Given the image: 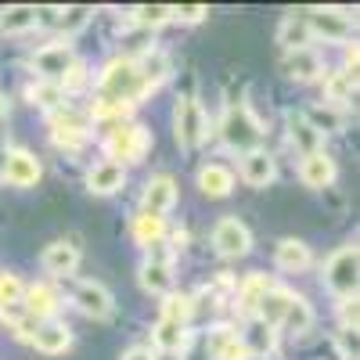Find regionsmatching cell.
Returning a JSON list of instances; mask_svg holds the SVG:
<instances>
[{
    "instance_id": "8992f818",
    "label": "cell",
    "mask_w": 360,
    "mask_h": 360,
    "mask_svg": "<svg viewBox=\"0 0 360 360\" xmlns=\"http://www.w3.org/2000/svg\"><path fill=\"white\" fill-rule=\"evenodd\" d=\"M76 62H79V58L72 54L69 44H47V47H40V51L33 54V72H37L40 79H47V83H62V76H65Z\"/></svg>"
},
{
    "instance_id": "2e32d148",
    "label": "cell",
    "mask_w": 360,
    "mask_h": 360,
    "mask_svg": "<svg viewBox=\"0 0 360 360\" xmlns=\"http://www.w3.org/2000/svg\"><path fill=\"white\" fill-rule=\"evenodd\" d=\"M123 180H127L123 162L105 159V162H98L94 169L86 173V191H90V195H115L119 188H123Z\"/></svg>"
},
{
    "instance_id": "ac0fdd59",
    "label": "cell",
    "mask_w": 360,
    "mask_h": 360,
    "mask_svg": "<svg viewBox=\"0 0 360 360\" xmlns=\"http://www.w3.org/2000/svg\"><path fill=\"white\" fill-rule=\"evenodd\" d=\"M40 263H44L47 274H54V278H69L72 270L79 266V249H76L72 242H51V245L44 249Z\"/></svg>"
},
{
    "instance_id": "60d3db41",
    "label": "cell",
    "mask_w": 360,
    "mask_h": 360,
    "mask_svg": "<svg viewBox=\"0 0 360 360\" xmlns=\"http://www.w3.org/2000/svg\"><path fill=\"white\" fill-rule=\"evenodd\" d=\"M252 332H256V335H249V339H245V346H249V353H256V349L263 353V349H270V346H274V332H270V328H266V324H256V328H252Z\"/></svg>"
},
{
    "instance_id": "30bf717a",
    "label": "cell",
    "mask_w": 360,
    "mask_h": 360,
    "mask_svg": "<svg viewBox=\"0 0 360 360\" xmlns=\"http://www.w3.org/2000/svg\"><path fill=\"white\" fill-rule=\"evenodd\" d=\"M0 176H4V184H11V188H33L40 180V162H37V155H29L25 148H11L4 155Z\"/></svg>"
},
{
    "instance_id": "9a60e30c",
    "label": "cell",
    "mask_w": 360,
    "mask_h": 360,
    "mask_svg": "<svg viewBox=\"0 0 360 360\" xmlns=\"http://www.w3.org/2000/svg\"><path fill=\"white\" fill-rule=\"evenodd\" d=\"M285 72L299 83H310V79H321L324 76V58L314 51V47H303V51H288L285 54Z\"/></svg>"
},
{
    "instance_id": "52a82bcc",
    "label": "cell",
    "mask_w": 360,
    "mask_h": 360,
    "mask_svg": "<svg viewBox=\"0 0 360 360\" xmlns=\"http://www.w3.org/2000/svg\"><path fill=\"white\" fill-rule=\"evenodd\" d=\"M213 245H217L220 256L238 259V256H245V252L252 249V234H249V227H245L242 220L227 217V220H220L217 231H213Z\"/></svg>"
},
{
    "instance_id": "7c38bea8",
    "label": "cell",
    "mask_w": 360,
    "mask_h": 360,
    "mask_svg": "<svg viewBox=\"0 0 360 360\" xmlns=\"http://www.w3.org/2000/svg\"><path fill=\"white\" fill-rule=\"evenodd\" d=\"M307 25H310V33H314V37L335 40V44L349 40V33H353V22H349V15H339V11H324V8H317V11L307 18Z\"/></svg>"
},
{
    "instance_id": "4fadbf2b",
    "label": "cell",
    "mask_w": 360,
    "mask_h": 360,
    "mask_svg": "<svg viewBox=\"0 0 360 360\" xmlns=\"http://www.w3.org/2000/svg\"><path fill=\"white\" fill-rule=\"evenodd\" d=\"M335 159L328 155V152H317V155H307L303 162H299V176H303V184L314 188V191H324V188H332V180H335Z\"/></svg>"
},
{
    "instance_id": "f35d334b",
    "label": "cell",
    "mask_w": 360,
    "mask_h": 360,
    "mask_svg": "<svg viewBox=\"0 0 360 360\" xmlns=\"http://www.w3.org/2000/svg\"><path fill=\"white\" fill-rule=\"evenodd\" d=\"M249 356H252V353H249L245 339H238V335L224 339V346L217 349V360H249Z\"/></svg>"
},
{
    "instance_id": "277c9868",
    "label": "cell",
    "mask_w": 360,
    "mask_h": 360,
    "mask_svg": "<svg viewBox=\"0 0 360 360\" xmlns=\"http://www.w3.org/2000/svg\"><path fill=\"white\" fill-rule=\"evenodd\" d=\"M173 134H176V144L184 152H195V148L209 137V119L202 112V105L195 98H180L176 108H173Z\"/></svg>"
},
{
    "instance_id": "5bb4252c",
    "label": "cell",
    "mask_w": 360,
    "mask_h": 360,
    "mask_svg": "<svg viewBox=\"0 0 360 360\" xmlns=\"http://www.w3.org/2000/svg\"><path fill=\"white\" fill-rule=\"evenodd\" d=\"M292 288H281V285H270L266 292H263V299H259V307H256V314H259V324H266L270 332L274 328H281V321H285V310H288V303H292Z\"/></svg>"
},
{
    "instance_id": "f1b7e54d",
    "label": "cell",
    "mask_w": 360,
    "mask_h": 360,
    "mask_svg": "<svg viewBox=\"0 0 360 360\" xmlns=\"http://www.w3.org/2000/svg\"><path fill=\"white\" fill-rule=\"evenodd\" d=\"M324 94H328V105H346L353 94H356V76L339 69V72H328L324 79Z\"/></svg>"
},
{
    "instance_id": "d6986e66",
    "label": "cell",
    "mask_w": 360,
    "mask_h": 360,
    "mask_svg": "<svg viewBox=\"0 0 360 360\" xmlns=\"http://www.w3.org/2000/svg\"><path fill=\"white\" fill-rule=\"evenodd\" d=\"M33 346L47 356H58V353H65L72 346V332L65 324H58V321H47V324H37V332H33Z\"/></svg>"
},
{
    "instance_id": "d4e9b609",
    "label": "cell",
    "mask_w": 360,
    "mask_h": 360,
    "mask_svg": "<svg viewBox=\"0 0 360 360\" xmlns=\"http://www.w3.org/2000/svg\"><path fill=\"white\" fill-rule=\"evenodd\" d=\"M141 288L152 292V295H173V266L148 259L141 266Z\"/></svg>"
},
{
    "instance_id": "f546056e",
    "label": "cell",
    "mask_w": 360,
    "mask_h": 360,
    "mask_svg": "<svg viewBox=\"0 0 360 360\" xmlns=\"http://www.w3.org/2000/svg\"><path fill=\"white\" fill-rule=\"evenodd\" d=\"M266 288H270L266 274H249L242 285H238V307H242V314H256V307H259V299H263Z\"/></svg>"
},
{
    "instance_id": "ffe728a7",
    "label": "cell",
    "mask_w": 360,
    "mask_h": 360,
    "mask_svg": "<svg viewBox=\"0 0 360 360\" xmlns=\"http://www.w3.org/2000/svg\"><path fill=\"white\" fill-rule=\"evenodd\" d=\"M288 141H292V148H299V155H317V152H324V137L307 123L303 115H288Z\"/></svg>"
},
{
    "instance_id": "e0dca14e",
    "label": "cell",
    "mask_w": 360,
    "mask_h": 360,
    "mask_svg": "<svg viewBox=\"0 0 360 360\" xmlns=\"http://www.w3.org/2000/svg\"><path fill=\"white\" fill-rule=\"evenodd\" d=\"M242 180L245 184H252V188H266L270 180H274V173H278V166H274V155H266L263 148H252V152H245L242 155Z\"/></svg>"
},
{
    "instance_id": "603a6c76",
    "label": "cell",
    "mask_w": 360,
    "mask_h": 360,
    "mask_svg": "<svg viewBox=\"0 0 360 360\" xmlns=\"http://www.w3.org/2000/svg\"><path fill=\"white\" fill-rule=\"evenodd\" d=\"M274 259L281 270H292V274H299V270H307L310 266V245L307 242H299V238H281L278 249H274Z\"/></svg>"
},
{
    "instance_id": "f6af8a7d",
    "label": "cell",
    "mask_w": 360,
    "mask_h": 360,
    "mask_svg": "<svg viewBox=\"0 0 360 360\" xmlns=\"http://www.w3.org/2000/svg\"><path fill=\"white\" fill-rule=\"evenodd\" d=\"M4 119H8V98L0 94V123H4Z\"/></svg>"
},
{
    "instance_id": "5b68a950",
    "label": "cell",
    "mask_w": 360,
    "mask_h": 360,
    "mask_svg": "<svg viewBox=\"0 0 360 360\" xmlns=\"http://www.w3.org/2000/svg\"><path fill=\"white\" fill-rule=\"evenodd\" d=\"M148 148H152V134H148L144 127H137V123H119L105 137V152H108L112 162H119V159L123 162H141Z\"/></svg>"
},
{
    "instance_id": "74e56055",
    "label": "cell",
    "mask_w": 360,
    "mask_h": 360,
    "mask_svg": "<svg viewBox=\"0 0 360 360\" xmlns=\"http://www.w3.org/2000/svg\"><path fill=\"white\" fill-rule=\"evenodd\" d=\"M22 295H25V285L18 274H0V307L22 303Z\"/></svg>"
},
{
    "instance_id": "484cf974",
    "label": "cell",
    "mask_w": 360,
    "mask_h": 360,
    "mask_svg": "<svg viewBox=\"0 0 360 360\" xmlns=\"http://www.w3.org/2000/svg\"><path fill=\"white\" fill-rule=\"evenodd\" d=\"M25 98H29V105H37V108H44V112H58V108L65 105V90L58 86V83L37 79L33 86L25 90Z\"/></svg>"
},
{
    "instance_id": "836d02e7",
    "label": "cell",
    "mask_w": 360,
    "mask_h": 360,
    "mask_svg": "<svg viewBox=\"0 0 360 360\" xmlns=\"http://www.w3.org/2000/svg\"><path fill=\"white\" fill-rule=\"evenodd\" d=\"M162 234H166V224L159 220V217H148V213H141L137 220H134V238H137V245H155V242H162Z\"/></svg>"
},
{
    "instance_id": "ba28073f",
    "label": "cell",
    "mask_w": 360,
    "mask_h": 360,
    "mask_svg": "<svg viewBox=\"0 0 360 360\" xmlns=\"http://www.w3.org/2000/svg\"><path fill=\"white\" fill-rule=\"evenodd\" d=\"M72 303L79 307V314L94 317V321H108V317L115 314L112 292H108L105 285H98V281H83V285L72 292Z\"/></svg>"
},
{
    "instance_id": "4dcf8cb0",
    "label": "cell",
    "mask_w": 360,
    "mask_h": 360,
    "mask_svg": "<svg viewBox=\"0 0 360 360\" xmlns=\"http://www.w3.org/2000/svg\"><path fill=\"white\" fill-rule=\"evenodd\" d=\"M152 339H155V346H159L162 353H176L180 346H184L188 332H184V324H176V321H166V317H159V324H155Z\"/></svg>"
},
{
    "instance_id": "6da1fadb",
    "label": "cell",
    "mask_w": 360,
    "mask_h": 360,
    "mask_svg": "<svg viewBox=\"0 0 360 360\" xmlns=\"http://www.w3.org/2000/svg\"><path fill=\"white\" fill-rule=\"evenodd\" d=\"M148 86L141 69L134 58H115V62L101 72V83H98V98H112V101H123V105H137L144 94H148Z\"/></svg>"
},
{
    "instance_id": "7bdbcfd3",
    "label": "cell",
    "mask_w": 360,
    "mask_h": 360,
    "mask_svg": "<svg viewBox=\"0 0 360 360\" xmlns=\"http://www.w3.org/2000/svg\"><path fill=\"white\" fill-rule=\"evenodd\" d=\"M342 324H346V332H356V295L342 299Z\"/></svg>"
},
{
    "instance_id": "b9f144b4",
    "label": "cell",
    "mask_w": 360,
    "mask_h": 360,
    "mask_svg": "<svg viewBox=\"0 0 360 360\" xmlns=\"http://www.w3.org/2000/svg\"><path fill=\"white\" fill-rule=\"evenodd\" d=\"M173 18H180V22H202L205 8L202 4H180V8H173Z\"/></svg>"
},
{
    "instance_id": "d590c367",
    "label": "cell",
    "mask_w": 360,
    "mask_h": 360,
    "mask_svg": "<svg viewBox=\"0 0 360 360\" xmlns=\"http://www.w3.org/2000/svg\"><path fill=\"white\" fill-rule=\"evenodd\" d=\"M195 310V299L191 295H166V303H162V317L166 321H176V324H188Z\"/></svg>"
},
{
    "instance_id": "44dd1931",
    "label": "cell",
    "mask_w": 360,
    "mask_h": 360,
    "mask_svg": "<svg viewBox=\"0 0 360 360\" xmlns=\"http://www.w3.org/2000/svg\"><path fill=\"white\" fill-rule=\"evenodd\" d=\"M22 303H25V310H29V317H54L58 314V307H62V295H58L51 285H29L25 288V295H22Z\"/></svg>"
},
{
    "instance_id": "4316f807",
    "label": "cell",
    "mask_w": 360,
    "mask_h": 360,
    "mask_svg": "<svg viewBox=\"0 0 360 360\" xmlns=\"http://www.w3.org/2000/svg\"><path fill=\"white\" fill-rule=\"evenodd\" d=\"M310 324H314V310H310V303L303 295H292V303H288V310H285V321H281V328L288 335H307L310 332Z\"/></svg>"
},
{
    "instance_id": "cb8c5ba5",
    "label": "cell",
    "mask_w": 360,
    "mask_h": 360,
    "mask_svg": "<svg viewBox=\"0 0 360 360\" xmlns=\"http://www.w3.org/2000/svg\"><path fill=\"white\" fill-rule=\"evenodd\" d=\"M278 44L285 51H303L314 44V33H310V25L307 18H299V15H285L281 25H278Z\"/></svg>"
},
{
    "instance_id": "1f68e13d",
    "label": "cell",
    "mask_w": 360,
    "mask_h": 360,
    "mask_svg": "<svg viewBox=\"0 0 360 360\" xmlns=\"http://www.w3.org/2000/svg\"><path fill=\"white\" fill-rule=\"evenodd\" d=\"M40 22V11L29 8V4H18V8H8L0 15V29L4 33H25V29H33Z\"/></svg>"
},
{
    "instance_id": "9c48e42d",
    "label": "cell",
    "mask_w": 360,
    "mask_h": 360,
    "mask_svg": "<svg viewBox=\"0 0 360 360\" xmlns=\"http://www.w3.org/2000/svg\"><path fill=\"white\" fill-rule=\"evenodd\" d=\"M173 205H176V184H173V176L159 173V176L148 180V184H144V195H141V213L162 220Z\"/></svg>"
},
{
    "instance_id": "3957f363",
    "label": "cell",
    "mask_w": 360,
    "mask_h": 360,
    "mask_svg": "<svg viewBox=\"0 0 360 360\" xmlns=\"http://www.w3.org/2000/svg\"><path fill=\"white\" fill-rule=\"evenodd\" d=\"M356 270H360L356 245L349 242V245L335 249L332 256H328V263H324V285H328V292L339 295V299L356 295Z\"/></svg>"
},
{
    "instance_id": "e575fe53",
    "label": "cell",
    "mask_w": 360,
    "mask_h": 360,
    "mask_svg": "<svg viewBox=\"0 0 360 360\" xmlns=\"http://www.w3.org/2000/svg\"><path fill=\"white\" fill-rule=\"evenodd\" d=\"M130 108L134 105H123V101H112V98H98L94 101V108H90V119H98V123H108V119H123L130 115Z\"/></svg>"
},
{
    "instance_id": "8fae6325",
    "label": "cell",
    "mask_w": 360,
    "mask_h": 360,
    "mask_svg": "<svg viewBox=\"0 0 360 360\" xmlns=\"http://www.w3.org/2000/svg\"><path fill=\"white\" fill-rule=\"evenodd\" d=\"M51 141L58 148H69V152H72V148H79L86 141V123L76 112L58 108V112H51Z\"/></svg>"
},
{
    "instance_id": "8d00e7d4",
    "label": "cell",
    "mask_w": 360,
    "mask_h": 360,
    "mask_svg": "<svg viewBox=\"0 0 360 360\" xmlns=\"http://www.w3.org/2000/svg\"><path fill=\"white\" fill-rule=\"evenodd\" d=\"M173 18V8H166V4H141V8H134V22L137 25H162V22H169Z\"/></svg>"
},
{
    "instance_id": "83f0119b",
    "label": "cell",
    "mask_w": 360,
    "mask_h": 360,
    "mask_svg": "<svg viewBox=\"0 0 360 360\" xmlns=\"http://www.w3.org/2000/svg\"><path fill=\"white\" fill-rule=\"evenodd\" d=\"M303 119H307V123H310L321 137H324V134H339V130L346 127V115H342L335 105H317V108H310Z\"/></svg>"
},
{
    "instance_id": "ee69618b",
    "label": "cell",
    "mask_w": 360,
    "mask_h": 360,
    "mask_svg": "<svg viewBox=\"0 0 360 360\" xmlns=\"http://www.w3.org/2000/svg\"><path fill=\"white\" fill-rule=\"evenodd\" d=\"M119 360H155V353L148 349V346H134V349H127Z\"/></svg>"
},
{
    "instance_id": "ab89813d",
    "label": "cell",
    "mask_w": 360,
    "mask_h": 360,
    "mask_svg": "<svg viewBox=\"0 0 360 360\" xmlns=\"http://www.w3.org/2000/svg\"><path fill=\"white\" fill-rule=\"evenodd\" d=\"M62 18H58V25L65 29V33H76L79 25H86L90 22V8H69V11H58Z\"/></svg>"
},
{
    "instance_id": "d6a6232c",
    "label": "cell",
    "mask_w": 360,
    "mask_h": 360,
    "mask_svg": "<svg viewBox=\"0 0 360 360\" xmlns=\"http://www.w3.org/2000/svg\"><path fill=\"white\" fill-rule=\"evenodd\" d=\"M137 69H141L144 83L155 90V86H159V83L169 76V58H166V54H159V51H155V54H144L141 62H137Z\"/></svg>"
},
{
    "instance_id": "7a4b0ae2",
    "label": "cell",
    "mask_w": 360,
    "mask_h": 360,
    "mask_svg": "<svg viewBox=\"0 0 360 360\" xmlns=\"http://www.w3.org/2000/svg\"><path fill=\"white\" fill-rule=\"evenodd\" d=\"M263 137V127H259V119L249 112V105H231L224 112V123H220V141L227 148H234V152H252V148L259 144Z\"/></svg>"
},
{
    "instance_id": "bcb514c9",
    "label": "cell",
    "mask_w": 360,
    "mask_h": 360,
    "mask_svg": "<svg viewBox=\"0 0 360 360\" xmlns=\"http://www.w3.org/2000/svg\"><path fill=\"white\" fill-rule=\"evenodd\" d=\"M155 360H176V353H162V356H155Z\"/></svg>"
},
{
    "instance_id": "7402d4cb",
    "label": "cell",
    "mask_w": 360,
    "mask_h": 360,
    "mask_svg": "<svg viewBox=\"0 0 360 360\" xmlns=\"http://www.w3.org/2000/svg\"><path fill=\"white\" fill-rule=\"evenodd\" d=\"M198 188L209 198H227L234 191V173L227 166H220V162H209V166L198 169Z\"/></svg>"
}]
</instances>
